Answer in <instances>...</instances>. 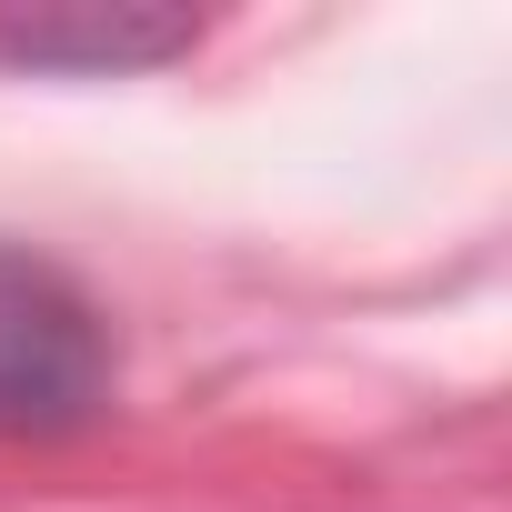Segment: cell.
<instances>
[{
  "instance_id": "1",
  "label": "cell",
  "mask_w": 512,
  "mask_h": 512,
  "mask_svg": "<svg viewBox=\"0 0 512 512\" xmlns=\"http://www.w3.org/2000/svg\"><path fill=\"white\" fill-rule=\"evenodd\" d=\"M111 392V342L81 282L0 241V432H71Z\"/></svg>"
},
{
  "instance_id": "2",
  "label": "cell",
  "mask_w": 512,
  "mask_h": 512,
  "mask_svg": "<svg viewBox=\"0 0 512 512\" xmlns=\"http://www.w3.org/2000/svg\"><path fill=\"white\" fill-rule=\"evenodd\" d=\"M191 51L181 11H51V21H0V61L31 71H131Z\"/></svg>"
}]
</instances>
